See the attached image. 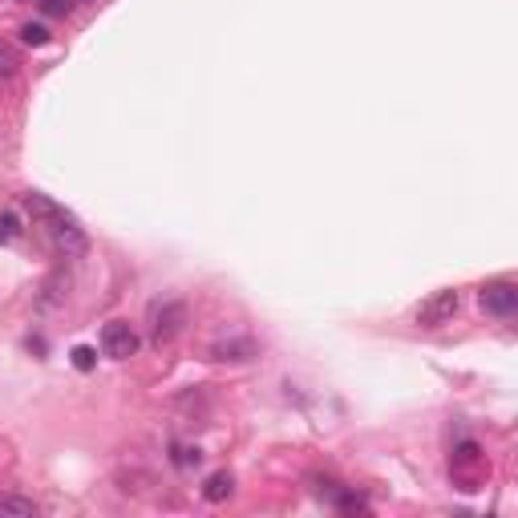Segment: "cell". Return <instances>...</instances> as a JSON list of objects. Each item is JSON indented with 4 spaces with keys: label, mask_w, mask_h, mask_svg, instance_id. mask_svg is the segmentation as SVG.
<instances>
[{
    "label": "cell",
    "mask_w": 518,
    "mask_h": 518,
    "mask_svg": "<svg viewBox=\"0 0 518 518\" xmlns=\"http://www.w3.org/2000/svg\"><path fill=\"white\" fill-rule=\"evenodd\" d=\"M24 210H29L32 223L49 235V243H53L61 255H81V251L89 247V239H85V231H81L77 215H73V210H65L61 202H53L49 194L29 191V194H24Z\"/></svg>",
    "instance_id": "6da1fadb"
},
{
    "label": "cell",
    "mask_w": 518,
    "mask_h": 518,
    "mask_svg": "<svg viewBox=\"0 0 518 518\" xmlns=\"http://www.w3.org/2000/svg\"><path fill=\"white\" fill-rule=\"evenodd\" d=\"M478 308L486 316H498V320H510L518 312V283L514 280H486L478 288Z\"/></svg>",
    "instance_id": "7a4b0ae2"
},
{
    "label": "cell",
    "mask_w": 518,
    "mask_h": 518,
    "mask_svg": "<svg viewBox=\"0 0 518 518\" xmlns=\"http://www.w3.org/2000/svg\"><path fill=\"white\" fill-rule=\"evenodd\" d=\"M186 324V304L183 299H162V304L150 308V336L154 344H170V340L183 332Z\"/></svg>",
    "instance_id": "3957f363"
},
{
    "label": "cell",
    "mask_w": 518,
    "mask_h": 518,
    "mask_svg": "<svg viewBox=\"0 0 518 518\" xmlns=\"http://www.w3.org/2000/svg\"><path fill=\"white\" fill-rule=\"evenodd\" d=\"M138 348H142V336L134 332V324L110 320L102 328V353L110 356V361H130V356H138Z\"/></svg>",
    "instance_id": "277c9868"
},
{
    "label": "cell",
    "mask_w": 518,
    "mask_h": 518,
    "mask_svg": "<svg viewBox=\"0 0 518 518\" xmlns=\"http://www.w3.org/2000/svg\"><path fill=\"white\" fill-rule=\"evenodd\" d=\"M458 308H461V296L453 288H442V291H433L429 299H421V308H417V324L421 328H442V324H450L453 316H458Z\"/></svg>",
    "instance_id": "5b68a950"
},
{
    "label": "cell",
    "mask_w": 518,
    "mask_h": 518,
    "mask_svg": "<svg viewBox=\"0 0 518 518\" xmlns=\"http://www.w3.org/2000/svg\"><path fill=\"white\" fill-rule=\"evenodd\" d=\"M316 494H320V498H328L336 510H348V514H356V510H369V498H364V494L348 490V486L332 482V478H324V482L316 486Z\"/></svg>",
    "instance_id": "8992f818"
},
{
    "label": "cell",
    "mask_w": 518,
    "mask_h": 518,
    "mask_svg": "<svg viewBox=\"0 0 518 518\" xmlns=\"http://www.w3.org/2000/svg\"><path fill=\"white\" fill-rule=\"evenodd\" d=\"M259 356V348H255V340H247V336H235V340H223V344H215L210 348V361H255Z\"/></svg>",
    "instance_id": "52a82bcc"
},
{
    "label": "cell",
    "mask_w": 518,
    "mask_h": 518,
    "mask_svg": "<svg viewBox=\"0 0 518 518\" xmlns=\"http://www.w3.org/2000/svg\"><path fill=\"white\" fill-rule=\"evenodd\" d=\"M235 494V478L227 474V469H219V474H210L207 482H202V498L207 502H227Z\"/></svg>",
    "instance_id": "ba28073f"
},
{
    "label": "cell",
    "mask_w": 518,
    "mask_h": 518,
    "mask_svg": "<svg viewBox=\"0 0 518 518\" xmlns=\"http://www.w3.org/2000/svg\"><path fill=\"white\" fill-rule=\"evenodd\" d=\"M453 469L458 474H466V469H482V450H478V442H458V450H453Z\"/></svg>",
    "instance_id": "9c48e42d"
},
{
    "label": "cell",
    "mask_w": 518,
    "mask_h": 518,
    "mask_svg": "<svg viewBox=\"0 0 518 518\" xmlns=\"http://www.w3.org/2000/svg\"><path fill=\"white\" fill-rule=\"evenodd\" d=\"M37 502L32 498H16V494H8V498H0V518H37Z\"/></svg>",
    "instance_id": "30bf717a"
},
{
    "label": "cell",
    "mask_w": 518,
    "mask_h": 518,
    "mask_svg": "<svg viewBox=\"0 0 518 518\" xmlns=\"http://www.w3.org/2000/svg\"><path fill=\"white\" fill-rule=\"evenodd\" d=\"M16 239H21V219L13 210H4L0 215V243H16Z\"/></svg>",
    "instance_id": "8fae6325"
},
{
    "label": "cell",
    "mask_w": 518,
    "mask_h": 518,
    "mask_svg": "<svg viewBox=\"0 0 518 518\" xmlns=\"http://www.w3.org/2000/svg\"><path fill=\"white\" fill-rule=\"evenodd\" d=\"M21 40H24V45H49L53 37H49L45 24H24V29H21Z\"/></svg>",
    "instance_id": "7c38bea8"
},
{
    "label": "cell",
    "mask_w": 518,
    "mask_h": 518,
    "mask_svg": "<svg viewBox=\"0 0 518 518\" xmlns=\"http://www.w3.org/2000/svg\"><path fill=\"white\" fill-rule=\"evenodd\" d=\"M73 364H77L81 372H89V369L97 364V353H94L89 344H77V348H73Z\"/></svg>",
    "instance_id": "4fadbf2b"
},
{
    "label": "cell",
    "mask_w": 518,
    "mask_h": 518,
    "mask_svg": "<svg viewBox=\"0 0 518 518\" xmlns=\"http://www.w3.org/2000/svg\"><path fill=\"white\" fill-rule=\"evenodd\" d=\"M40 13H49V16H65L73 8V0H40Z\"/></svg>",
    "instance_id": "5bb4252c"
},
{
    "label": "cell",
    "mask_w": 518,
    "mask_h": 518,
    "mask_svg": "<svg viewBox=\"0 0 518 518\" xmlns=\"http://www.w3.org/2000/svg\"><path fill=\"white\" fill-rule=\"evenodd\" d=\"M13 73H16V57L0 45V77H13Z\"/></svg>",
    "instance_id": "9a60e30c"
},
{
    "label": "cell",
    "mask_w": 518,
    "mask_h": 518,
    "mask_svg": "<svg viewBox=\"0 0 518 518\" xmlns=\"http://www.w3.org/2000/svg\"><path fill=\"white\" fill-rule=\"evenodd\" d=\"M73 4H94V0H73Z\"/></svg>",
    "instance_id": "2e32d148"
},
{
    "label": "cell",
    "mask_w": 518,
    "mask_h": 518,
    "mask_svg": "<svg viewBox=\"0 0 518 518\" xmlns=\"http://www.w3.org/2000/svg\"><path fill=\"white\" fill-rule=\"evenodd\" d=\"M21 4H40V0H21Z\"/></svg>",
    "instance_id": "e0dca14e"
}]
</instances>
